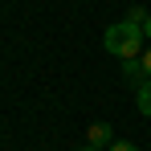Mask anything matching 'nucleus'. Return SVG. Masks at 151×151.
Wrapping results in <instances>:
<instances>
[{
  "label": "nucleus",
  "instance_id": "1",
  "mask_svg": "<svg viewBox=\"0 0 151 151\" xmlns=\"http://www.w3.org/2000/svg\"><path fill=\"white\" fill-rule=\"evenodd\" d=\"M147 41V33L139 25H131V21H119V25H110L106 33H102V49L106 53H114L119 61H131V57H143V45Z\"/></svg>",
  "mask_w": 151,
  "mask_h": 151
},
{
  "label": "nucleus",
  "instance_id": "2",
  "mask_svg": "<svg viewBox=\"0 0 151 151\" xmlns=\"http://www.w3.org/2000/svg\"><path fill=\"white\" fill-rule=\"evenodd\" d=\"M123 82L131 86V90H139V86L147 82V70H143V61H139V57H131V61H123Z\"/></svg>",
  "mask_w": 151,
  "mask_h": 151
},
{
  "label": "nucleus",
  "instance_id": "3",
  "mask_svg": "<svg viewBox=\"0 0 151 151\" xmlns=\"http://www.w3.org/2000/svg\"><path fill=\"white\" fill-rule=\"evenodd\" d=\"M86 143H90V147H110V143H114V131H110V123H94L90 131H86Z\"/></svg>",
  "mask_w": 151,
  "mask_h": 151
},
{
  "label": "nucleus",
  "instance_id": "4",
  "mask_svg": "<svg viewBox=\"0 0 151 151\" xmlns=\"http://www.w3.org/2000/svg\"><path fill=\"white\" fill-rule=\"evenodd\" d=\"M135 106H139V110H143V114L151 119V78L143 82V86H139V90H135Z\"/></svg>",
  "mask_w": 151,
  "mask_h": 151
},
{
  "label": "nucleus",
  "instance_id": "5",
  "mask_svg": "<svg viewBox=\"0 0 151 151\" xmlns=\"http://www.w3.org/2000/svg\"><path fill=\"white\" fill-rule=\"evenodd\" d=\"M123 21H131V25H139V29H143V25L151 21V12H147V8H131V12H127Z\"/></svg>",
  "mask_w": 151,
  "mask_h": 151
},
{
  "label": "nucleus",
  "instance_id": "6",
  "mask_svg": "<svg viewBox=\"0 0 151 151\" xmlns=\"http://www.w3.org/2000/svg\"><path fill=\"white\" fill-rule=\"evenodd\" d=\"M106 151H139V147H135V143H127V139H114Z\"/></svg>",
  "mask_w": 151,
  "mask_h": 151
},
{
  "label": "nucleus",
  "instance_id": "7",
  "mask_svg": "<svg viewBox=\"0 0 151 151\" xmlns=\"http://www.w3.org/2000/svg\"><path fill=\"white\" fill-rule=\"evenodd\" d=\"M139 61H143V70H147V78H151V45L143 49V57H139Z\"/></svg>",
  "mask_w": 151,
  "mask_h": 151
},
{
  "label": "nucleus",
  "instance_id": "8",
  "mask_svg": "<svg viewBox=\"0 0 151 151\" xmlns=\"http://www.w3.org/2000/svg\"><path fill=\"white\" fill-rule=\"evenodd\" d=\"M74 151H102V147H90V143H82V147H74Z\"/></svg>",
  "mask_w": 151,
  "mask_h": 151
},
{
  "label": "nucleus",
  "instance_id": "9",
  "mask_svg": "<svg viewBox=\"0 0 151 151\" xmlns=\"http://www.w3.org/2000/svg\"><path fill=\"white\" fill-rule=\"evenodd\" d=\"M143 33H147V41H151V21H147V25H143Z\"/></svg>",
  "mask_w": 151,
  "mask_h": 151
}]
</instances>
